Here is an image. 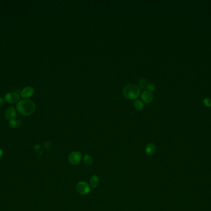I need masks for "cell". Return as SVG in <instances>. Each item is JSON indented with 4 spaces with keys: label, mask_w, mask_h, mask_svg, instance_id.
<instances>
[{
    "label": "cell",
    "mask_w": 211,
    "mask_h": 211,
    "mask_svg": "<svg viewBox=\"0 0 211 211\" xmlns=\"http://www.w3.org/2000/svg\"><path fill=\"white\" fill-rule=\"evenodd\" d=\"M35 108L36 106L35 103L27 99L19 101L16 105V110L19 114L26 117L32 115L35 112Z\"/></svg>",
    "instance_id": "6da1fadb"
},
{
    "label": "cell",
    "mask_w": 211,
    "mask_h": 211,
    "mask_svg": "<svg viewBox=\"0 0 211 211\" xmlns=\"http://www.w3.org/2000/svg\"><path fill=\"white\" fill-rule=\"evenodd\" d=\"M140 89L138 85L133 84H129L124 87L123 89V95L129 100H135L140 95Z\"/></svg>",
    "instance_id": "7a4b0ae2"
},
{
    "label": "cell",
    "mask_w": 211,
    "mask_h": 211,
    "mask_svg": "<svg viewBox=\"0 0 211 211\" xmlns=\"http://www.w3.org/2000/svg\"><path fill=\"white\" fill-rule=\"evenodd\" d=\"M76 190L81 195H86L90 193L91 187L85 181H79L76 185Z\"/></svg>",
    "instance_id": "3957f363"
},
{
    "label": "cell",
    "mask_w": 211,
    "mask_h": 211,
    "mask_svg": "<svg viewBox=\"0 0 211 211\" xmlns=\"http://www.w3.org/2000/svg\"><path fill=\"white\" fill-rule=\"evenodd\" d=\"M82 159V155L79 151L72 152L68 155L69 162L73 165H76L80 164Z\"/></svg>",
    "instance_id": "277c9868"
},
{
    "label": "cell",
    "mask_w": 211,
    "mask_h": 211,
    "mask_svg": "<svg viewBox=\"0 0 211 211\" xmlns=\"http://www.w3.org/2000/svg\"><path fill=\"white\" fill-rule=\"evenodd\" d=\"M4 100L8 103L14 104L19 101V95L16 92H10L5 95Z\"/></svg>",
    "instance_id": "5b68a950"
},
{
    "label": "cell",
    "mask_w": 211,
    "mask_h": 211,
    "mask_svg": "<svg viewBox=\"0 0 211 211\" xmlns=\"http://www.w3.org/2000/svg\"><path fill=\"white\" fill-rule=\"evenodd\" d=\"M35 90L34 89L32 88V87H26V88H23L21 92H20V95L22 98H28L31 97L33 94H34Z\"/></svg>",
    "instance_id": "8992f818"
},
{
    "label": "cell",
    "mask_w": 211,
    "mask_h": 211,
    "mask_svg": "<svg viewBox=\"0 0 211 211\" xmlns=\"http://www.w3.org/2000/svg\"><path fill=\"white\" fill-rule=\"evenodd\" d=\"M16 115V110L14 107H9L5 111V117L8 120L14 119Z\"/></svg>",
    "instance_id": "52a82bcc"
},
{
    "label": "cell",
    "mask_w": 211,
    "mask_h": 211,
    "mask_svg": "<svg viewBox=\"0 0 211 211\" xmlns=\"http://www.w3.org/2000/svg\"><path fill=\"white\" fill-rule=\"evenodd\" d=\"M153 94L150 91H144L141 95L142 101L146 104L151 103L153 100Z\"/></svg>",
    "instance_id": "ba28073f"
},
{
    "label": "cell",
    "mask_w": 211,
    "mask_h": 211,
    "mask_svg": "<svg viewBox=\"0 0 211 211\" xmlns=\"http://www.w3.org/2000/svg\"><path fill=\"white\" fill-rule=\"evenodd\" d=\"M156 152V145L153 142L148 143L145 147V152L147 155L151 156Z\"/></svg>",
    "instance_id": "9c48e42d"
},
{
    "label": "cell",
    "mask_w": 211,
    "mask_h": 211,
    "mask_svg": "<svg viewBox=\"0 0 211 211\" xmlns=\"http://www.w3.org/2000/svg\"><path fill=\"white\" fill-rule=\"evenodd\" d=\"M99 183H100V180H99V178L98 177V176L95 175H93L91 177L90 181V187L92 188H96L98 187Z\"/></svg>",
    "instance_id": "30bf717a"
},
{
    "label": "cell",
    "mask_w": 211,
    "mask_h": 211,
    "mask_svg": "<svg viewBox=\"0 0 211 211\" xmlns=\"http://www.w3.org/2000/svg\"><path fill=\"white\" fill-rule=\"evenodd\" d=\"M138 88H140V89H141L142 90H144V89H147L148 82L146 79H141L138 81Z\"/></svg>",
    "instance_id": "8fae6325"
},
{
    "label": "cell",
    "mask_w": 211,
    "mask_h": 211,
    "mask_svg": "<svg viewBox=\"0 0 211 211\" xmlns=\"http://www.w3.org/2000/svg\"><path fill=\"white\" fill-rule=\"evenodd\" d=\"M83 162L86 165L91 166L93 164V159L90 155H85L83 157Z\"/></svg>",
    "instance_id": "7c38bea8"
},
{
    "label": "cell",
    "mask_w": 211,
    "mask_h": 211,
    "mask_svg": "<svg viewBox=\"0 0 211 211\" xmlns=\"http://www.w3.org/2000/svg\"><path fill=\"white\" fill-rule=\"evenodd\" d=\"M134 107L137 110H141L144 107V104L139 99H136L134 102Z\"/></svg>",
    "instance_id": "4fadbf2b"
},
{
    "label": "cell",
    "mask_w": 211,
    "mask_h": 211,
    "mask_svg": "<svg viewBox=\"0 0 211 211\" xmlns=\"http://www.w3.org/2000/svg\"><path fill=\"white\" fill-rule=\"evenodd\" d=\"M9 125L11 128H16L19 125V123L18 121L12 119L9 120Z\"/></svg>",
    "instance_id": "5bb4252c"
},
{
    "label": "cell",
    "mask_w": 211,
    "mask_h": 211,
    "mask_svg": "<svg viewBox=\"0 0 211 211\" xmlns=\"http://www.w3.org/2000/svg\"><path fill=\"white\" fill-rule=\"evenodd\" d=\"M203 103L207 107H211V99L209 98H205L203 100Z\"/></svg>",
    "instance_id": "9a60e30c"
},
{
    "label": "cell",
    "mask_w": 211,
    "mask_h": 211,
    "mask_svg": "<svg viewBox=\"0 0 211 211\" xmlns=\"http://www.w3.org/2000/svg\"><path fill=\"white\" fill-rule=\"evenodd\" d=\"M147 89L150 92H153L156 90V85L153 83L148 84L147 86Z\"/></svg>",
    "instance_id": "2e32d148"
},
{
    "label": "cell",
    "mask_w": 211,
    "mask_h": 211,
    "mask_svg": "<svg viewBox=\"0 0 211 211\" xmlns=\"http://www.w3.org/2000/svg\"><path fill=\"white\" fill-rule=\"evenodd\" d=\"M44 145L46 149H50L51 147V144L49 141H47L44 144Z\"/></svg>",
    "instance_id": "e0dca14e"
},
{
    "label": "cell",
    "mask_w": 211,
    "mask_h": 211,
    "mask_svg": "<svg viewBox=\"0 0 211 211\" xmlns=\"http://www.w3.org/2000/svg\"><path fill=\"white\" fill-rule=\"evenodd\" d=\"M40 146L39 144H36L34 146V149L36 151H39L40 150Z\"/></svg>",
    "instance_id": "ac0fdd59"
},
{
    "label": "cell",
    "mask_w": 211,
    "mask_h": 211,
    "mask_svg": "<svg viewBox=\"0 0 211 211\" xmlns=\"http://www.w3.org/2000/svg\"><path fill=\"white\" fill-rule=\"evenodd\" d=\"M4 98L3 97H0V107H2L3 105V104H4Z\"/></svg>",
    "instance_id": "d6986e66"
},
{
    "label": "cell",
    "mask_w": 211,
    "mask_h": 211,
    "mask_svg": "<svg viewBox=\"0 0 211 211\" xmlns=\"http://www.w3.org/2000/svg\"><path fill=\"white\" fill-rule=\"evenodd\" d=\"M3 152L2 149H0V158H1L3 157Z\"/></svg>",
    "instance_id": "ffe728a7"
}]
</instances>
